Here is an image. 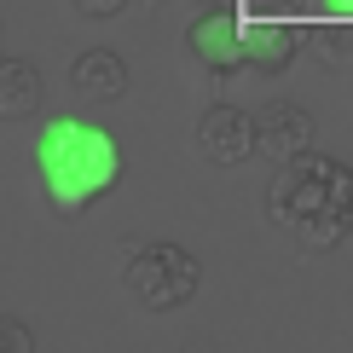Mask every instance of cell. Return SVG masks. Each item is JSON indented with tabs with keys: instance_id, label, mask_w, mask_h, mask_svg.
<instances>
[{
	"instance_id": "obj_1",
	"label": "cell",
	"mask_w": 353,
	"mask_h": 353,
	"mask_svg": "<svg viewBox=\"0 0 353 353\" xmlns=\"http://www.w3.org/2000/svg\"><path fill=\"white\" fill-rule=\"evenodd\" d=\"M122 139L110 128L87 122V116H52L41 122L35 134V174H41V191H47L52 214L76 220L87 214L99 197H110L122 185Z\"/></svg>"
},
{
	"instance_id": "obj_2",
	"label": "cell",
	"mask_w": 353,
	"mask_h": 353,
	"mask_svg": "<svg viewBox=\"0 0 353 353\" xmlns=\"http://www.w3.org/2000/svg\"><path fill=\"white\" fill-rule=\"evenodd\" d=\"M267 214L301 249H336L353 232V168L313 145L284 157L267 185Z\"/></svg>"
},
{
	"instance_id": "obj_3",
	"label": "cell",
	"mask_w": 353,
	"mask_h": 353,
	"mask_svg": "<svg viewBox=\"0 0 353 353\" xmlns=\"http://www.w3.org/2000/svg\"><path fill=\"white\" fill-rule=\"evenodd\" d=\"M122 284H128V296H134L145 313H174V307H185L197 296L203 267H197V255H191L185 243L145 238V243H134V255H128Z\"/></svg>"
},
{
	"instance_id": "obj_4",
	"label": "cell",
	"mask_w": 353,
	"mask_h": 353,
	"mask_svg": "<svg viewBox=\"0 0 353 353\" xmlns=\"http://www.w3.org/2000/svg\"><path fill=\"white\" fill-rule=\"evenodd\" d=\"M238 18H243V12L232 6V0H220V6H203V12H197V23L185 29V47L197 52V64L209 70V76H232V70H243Z\"/></svg>"
},
{
	"instance_id": "obj_5",
	"label": "cell",
	"mask_w": 353,
	"mask_h": 353,
	"mask_svg": "<svg viewBox=\"0 0 353 353\" xmlns=\"http://www.w3.org/2000/svg\"><path fill=\"white\" fill-rule=\"evenodd\" d=\"M197 151L214 168H243L255 157V116L238 105H209L197 122Z\"/></svg>"
},
{
	"instance_id": "obj_6",
	"label": "cell",
	"mask_w": 353,
	"mask_h": 353,
	"mask_svg": "<svg viewBox=\"0 0 353 353\" xmlns=\"http://www.w3.org/2000/svg\"><path fill=\"white\" fill-rule=\"evenodd\" d=\"M238 47H243V70H261V76H278V70L296 64L301 35L278 18H238Z\"/></svg>"
},
{
	"instance_id": "obj_7",
	"label": "cell",
	"mask_w": 353,
	"mask_h": 353,
	"mask_svg": "<svg viewBox=\"0 0 353 353\" xmlns=\"http://www.w3.org/2000/svg\"><path fill=\"white\" fill-rule=\"evenodd\" d=\"M313 139H319V122H313L301 105H290V99H272V105L255 116V151L278 157V163L296 157V151H307Z\"/></svg>"
},
{
	"instance_id": "obj_8",
	"label": "cell",
	"mask_w": 353,
	"mask_h": 353,
	"mask_svg": "<svg viewBox=\"0 0 353 353\" xmlns=\"http://www.w3.org/2000/svg\"><path fill=\"white\" fill-rule=\"evenodd\" d=\"M70 87H76L81 105H122V99H128V64H122V52L87 47L76 64H70Z\"/></svg>"
},
{
	"instance_id": "obj_9",
	"label": "cell",
	"mask_w": 353,
	"mask_h": 353,
	"mask_svg": "<svg viewBox=\"0 0 353 353\" xmlns=\"http://www.w3.org/2000/svg\"><path fill=\"white\" fill-rule=\"evenodd\" d=\"M47 99V81L29 58H0V122H29Z\"/></svg>"
},
{
	"instance_id": "obj_10",
	"label": "cell",
	"mask_w": 353,
	"mask_h": 353,
	"mask_svg": "<svg viewBox=\"0 0 353 353\" xmlns=\"http://www.w3.org/2000/svg\"><path fill=\"white\" fill-rule=\"evenodd\" d=\"M307 41H313V52H319V64H330V70H342V64H353V41H347V29H330V23H313V29H307Z\"/></svg>"
},
{
	"instance_id": "obj_11",
	"label": "cell",
	"mask_w": 353,
	"mask_h": 353,
	"mask_svg": "<svg viewBox=\"0 0 353 353\" xmlns=\"http://www.w3.org/2000/svg\"><path fill=\"white\" fill-rule=\"evenodd\" d=\"M35 347V330L23 319H0V353H29Z\"/></svg>"
},
{
	"instance_id": "obj_12",
	"label": "cell",
	"mask_w": 353,
	"mask_h": 353,
	"mask_svg": "<svg viewBox=\"0 0 353 353\" xmlns=\"http://www.w3.org/2000/svg\"><path fill=\"white\" fill-rule=\"evenodd\" d=\"M70 6H76L81 18H99V23H105V18H122L128 0H70Z\"/></svg>"
},
{
	"instance_id": "obj_13",
	"label": "cell",
	"mask_w": 353,
	"mask_h": 353,
	"mask_svg": "<svg viewBox=\"0 0 353 353\" xmlns=\"http://www.w3.org/2000/svg\"><path fill=\"white\" fill-rule=\"evenodd\" d=\"M278 6H284V12H296V18H307V12H313L319 0H278Z\"/></svg>"
},
{
	"instance_id": "obj_14",
	"label": "cell",
	"mask_w": 353,
	"mask_h": 353,
	"mask_svg": "<svg viewBox=\"0 0 353 353\" xmlns=\"http://www.w3.org/2000/svg\"><path fill=\"white\" fill-rule=\"evenodd\" d=\"M325 6L336 12V18H353V0H325Z\"/></svg>"
},
{
	"instance_id": "obj_15",
	"label": "cell",
	"mask_w": 353,
	"mask_h": 353,
	"mask_svg": "<svg viewBox=\"0 0 353 353\" xmlns=\"http://www.w3.org/2000/svg\"><path fill=\"white\" fill-rule=\"evenodd\" d=\"M203 6H220V0H203Z\"/></svg>"
}]
</instances>
